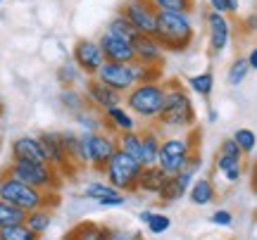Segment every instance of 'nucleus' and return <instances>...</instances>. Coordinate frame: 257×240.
Here are the masks:
<instances>
[{
    "label": "nucleus",
    "mask_w": 257,
    "mask_h": 240,
    "mask_svg": "<svg viewBox=\"0 0 257 240\" xmlns=\"http://www.w3.org/2000/svg\"><path fill=\"white\" fill-rule=\"evenodd\" d=\"M198 121V112L193 105L191 91L179 79L165 81V107L157 119V126L169 131H191Z\"/></svg>",
    "instance_id": "nucleus-1"
},
{
    "label": "nucleus",
    "mask_w": 257,
    "mask_h": 240,
    "mask_svg": "<svg viewBox=\"0 0 257 240\" xmlns=\"http://www.w3.org/2000/svg\"><path fill=\"white\" fill-rule=\"evenodd\" d=\"M160 46L167 53H186L195 41L191 12H176V10H157L155 34Z\"/></svg>",
    "instance_id": "nucleus-2"
},
{
    "label": "nucleus",
    "mask_w": 257,
    "mask_h": 240,
    "mask_svg": "<svg viewBox=\"0 0 257 240\" xmlns=\"http://www.w3.org/2000/svg\"><path fill=\"white\" fill-rule=\"evenodd\" d=\"M0 197L19 209H24L27 214L34 209H41V207L55 209L60 204V193H43L34 185L24 183L17 176H12L8 169L0 171Z\"/></svg>",
    "instance_id": "nucleus-3"
},
{
    "label": "nucleus",
    "mask_w": 257,
    "mask_h": 240,
    "mask_svg": "<svg viewBox=\"0 0 257 240\" xmlns=\"http://www.w3.org/2000/svg\"><path fill=\"white\" fill-rule=\"evenodd\" d=\"M124 105L146 124H157L165 107V81H141L124 95Z\"/></svg>",
    "instance_id": "nucleus-4"
},
{
    "label": "nucleus",
    "mask_w": 257,
    "mask_h": 240,
    "mask_svg": "<svg viewBox=\"0 0 257 240\" xmlns=\"http://www.w3.org/2000/svg\"><path fill=\"white\" fill-rule=\"evenodd\" d=\"M198 140H200V133L195 129L162 138L160 155H157V166H160L167 176H174V174H179V171H184V166L188 164L191 155L198 150Z\"/></svg>",
    "instance_id": "nucleus-5"
},
{
    "label": "nucleus",
    "mask_w": 257,
    "mask_h": 240,
    "mask_svg": "<svg viewBox=\"0 0 257 240\" xmlns=\"http://www.w3.org/2000/svg\"><path fill=\"white\" fill-rule=\"evenodd\" d=\"M12 176L22 178L24 183L34 185L43 193H60L64 185V178L50 162H27V159H12L8 166Z\"/></svg>",
    "instance_id": "nucleus-6"
},
{
    "label": "nucleus",
    "mask_w": 257,
    "mask_h": 240,
    "mask_svg": "<svg viewBox=\"0 0 257 240\" xmlns=\"http://www.w3.org/2000/svg\"><path fill=\"white\" fill-rule=\"evenodd\" d=\"M141 171H143V164L136 157L126 155L124 150H117L112 155V159L107 162L102 176H105V181L110 185H114L117 190L128 195V193H138V176H141Z\"/></svg>",
    "instance_id": "nucleus-7"
},
{
    "label": "nucleus",
    "mask_w": 257,
    "mask_h": 240,
    "mask_svg": "<svg viewBox=\"0 0 257 240\" xmlns=\"http://www.w3.org/2000/svg\"><path fill=\"white\" fill-rule=\"evenodd\" d=\"M81 150L86 169L102 174L112 155L119 150V145H117V136H110L105 131H93V133L81 131Z\"/></svg>",
    "instance_id": "nucleus-8"
},
{
    "label": "nucleus",
    "mask_w": 257,
    "mask_h": 240,
    "mask_svg": "<svg viewBox=\"0 0 257 240\" xmlns=\"http://www.w3.org/2000/svg\"><path fill=\"white\" fill-rule=\"evenodd\" d=\"M205 29H207V50H210V55H224L229 50L231 41H233V22H231V17L210 10L205 15Z\"/></svg>",
    "instance_id": "nucleus-9"
},
{
    "label": "nucleus",
    "mask_w": 257,
    "mask_h": 240,
    "mask_svg": "<svg viewBox=\"0 0 257 240\" xmlns=\"http://www.w3.org/2000/svg\"><path fill=\"white\" fill-rule=\"evenodd\" d=\"M95 79H100L105 86H110L112 91L126 95L138 83L136 65L134 62L128 65V62H110V60H105V65L100 67V72L95 74Z\"/></svg>",
    "instance_id": "nucleus-10"
},
{
    "label": "nucleus",
    "mask_w": 257,
    "mask_h": 240,
    "mask_svg": "<svg viewBox=\"0 0 257 240\" xmlns=\"http://www.w3.org/2000/svg\"><path fill=\"white\" fill-rule=\"evenodd\" d=\"M119 15L138 29V34H155V22H157V8L150 0H121Z\"/></svg>",
    "instance_id": "nucleus-11"
},
{
    "label": "nucleus",
    "mask_w": 257,
    "mask_h": 240,
    "mask_svg": "<svg viewBox=\"0 0 257 240\" xmlns=\"http://www.w3.org/2000/svg\"><path fill=\"white\" fill-rule=\"evenodd\" d=\"M72 60L86 76H95L105 65V53L98 41L93 38H79L72 46Z\"/></svg>",
    "instance_id": "nucleus-12"
},
{
    "label": "nucleus",
    "mask_w": 257,
    "mask_h": 240,
    "mask_svg": "<svg viewBox=\"0 0 257 240\" xmlns=\"http://www.w3.org/2000/svg\"><path fill=\"white\" fill-rule=\"evenodd\" d=\"M41 143L46 148V155H48V162L55 166L57 171L64 176V178H74L79 174V169L69 162L67 152H64V145H62V138H60V131H43L41 136Z\"/></svg>",
    "instance_id": "nucleus-13"
},
{
    "label": "nucleus",
    "mask_w": 257,
    "mask_h": 240,
    "mask_svg": "<svg viewBox=\"0 0 257 240\" xmlns=\"http://www.w3.org/2000/svg\"><path fill=\"white\" fill-rule=\"evenodd\" d=\"M83 95H86V100L91 107L95 110H110L114 105H121L124 102V95L117 91H112L110 86H105L100 79H95V76H86V81H83Z\"/></svg>",
    "instance_id": "nucleus-14"
},
{
    "label": "nucleus",
    "mask_w": 257,
    "mask_h": 240,
    "mask_svg": "<svg viewBox=\"0 0 257 240\" xmlns=\"http://www.w3.org/2000/svg\"><path fill=\"white\" fill-rule=\"evenodd\" d=\"M83 197L93 200L98 207H105V209H114V207H124L126 204V193L117 190L107 181H88L83 185Z\"/></svg>",
    "instance_id": "nucleus-15"
},
{
    "label": "nucleus",
    "mask_w": 257,
    "mask_h": 240,
    "mask_svg": "<svg viewBox=\"0 0 257 240\" xmlns=\"http://www.w3.org/2000/svg\"><path fill=\"white\" fill-rule=\"evenodd\" d=\"M98 43H100L102 53H105V60H110V62H136V53H134V41H126V38H119L110 34V31H105L100 38H98Z\"/></svg>",
    "instance_id": "nucleus-16"
},
{
    "label": "nucleus",
    "mask_w": 257,
    "mask_h": 240,
    "mask_svg": "<svg viewBox=\"0 0 257 240\" xmlns=\"http://www.w3.org/2000/svg\"><path fill=\"white\" fill-rule=\"evenodd\" d=\"M134 53H136V62L148 67H162L165 65L167 50L160 46V41L150 34H138L134 41Z\"/></svg>",
    "instance_id": "nucleus-17"
},
{
    "label": "nucleus",
    "mask_w": 257,
    "mask_h": 240,
    "mask_svg": "<svg viewBox=\"0 0 257 240\" xmlns=\"http://www.w3.org/2000/svg\"><path fill=\"white\" fill-rule=\"evenodd\" d=\"M193 181H195V174L188 171V169H184V171H179V174H174V176H169V178H167V183H165V188H162L160 195H157V200H160L162 204L179 202L181 197L188 195V188H191Z\"/></svg>",
    "instance_id": "nucleus-18"
},
{
    "label": "nucleus",
    "mask_w": 257,
    "mask_h": 240,
    "mask_svg": "<svg viewBox=\"0 0 257 240\" xmlns=\"http://www.w3.org/2000/svg\"><path fill=\"white\" fill-rule=\"evenodd\" d=\"M12 159H27V162H48L46 148L38 136H19L10 145Z\"/></svg>",
    "instance_id": "nucleus-19"
},
{
    "label": "nucleus",
    "mask_w": 257,
    "mask_h": 240,
    "mask_svg": "<svg viewBox=\"0 0 257 240\" xmlns=\"http://www.w3.org/2000/svg\"><path fill=\"white\" fill-rule=\"evenodd\" d=\"M102 117H105V129L112 131L114 136L121 133V131H136L138 129L136 114L128 110L124 102H121V105H114V107H110V110H105L102 112Z\"/></svg>",
    "instance_id": "nucleus-20"
},
{
    "label": "nucleus",
    "mask_w": 257,
    "mask_h": 240,
    "mask_svg": "<svg viewBox=\"0 0 257 240\" xmlns=\"http://www.w3.org/2000/svg\"><path fill=\"white\" fill-rule=\"evenodd\" d=\"M114 228L98 221H81L76 223L72 231L64 233L62 240H114Z\"/></svg>",
    "instance_id": "nucleus-21"
},
{
    "label": "nucleus",
    "mask_w": 257,
    "mask_h": 240,
    "mask_svg": "<svg viewBox=\"0 0 257 240\" xmlns=\"http://www.w3.org/2000/svg\"><path fill=\"white\" fill-rule=\"evenodd\" d=\"M188 202L193 204V207H207V204H212L214 200H217V185H214V181L212 178H207V176H202V178H195L191 183V188H188Z\"/></svg>",
    "instance_id": "nucleus-22"
},
{
    "label": "nucleus",
    "mask_w": 257,
    "mask_h": 240,
    "mask_svg": "<svg viewBox=\"0 0 257 240\" xmlns=\"http://www.w3.org/2000/svg\"><path fill=\"white\" fill-rule=\"evenodd\" d=\"M167 178L169 176L160 169V166H143V171L138 176V193H146V195H160V190L165 188Z\"/></svg>",
    "instance_id": "nucleus-23"
},
{
    "label": "nucleus",
    "mask_w": 257,
    "mask_h": 240,
    "mask_svg": "<svg viewBox=\"0 0 257 240\" xmlns=\"http://www.w3.org/2000/svg\"><path fill=\"white\" fill-rule=\"evenodd\" d=\"M160 145H162V138H160L155 126L141 131V164L155 166L157 155H160Z\"/></svg>",
    "instance_id": "nucleus-24"
},
{
    "label": "nucleus",
    "mask_w": 257,
    "mask_h": 240,
    "mask_svg": "<svg viewBox=\"0 0 257 240\" xmlns=\"http://www.w3.org/2000/svg\"><path fill=\"white\" fill-rule=\"evenodd\" d=\"M214 171H217L226 183H238L240 176H243V159L217 152V157H214Z\"/></svg>",
    "instance_id": "nucleus-25"
},
{
    "label": "nucleus",
    "mask_w": 257,
    "mask_h": 240,
    "mask_svg": "<svg viewBox=\"0 0 257 240\" xmlns=\"http://www.w3.org/2000/svg\"><path fill=\"white\" fill-rule=\"evenodd\" d=\"M60 138H62L64 152H67L69 162H72L79 171H81V169H86V162H83V150H81V133L67 129V131H60Z\"/></svg>",
    "instance_id": "nucleus-26"
},
{
    "label": "nucleus",
    "mask_w": 257,
    "mask_h": 240,
    "mask_svg": "<svg viewBox=\"0 0 257 240\" xmlns=\"http://www.w3.org/2000/svg\"><path fill=\"white\" fill-rule=\"evenodd\" d=\"M186 88H188L193 95L202 98V100H210L212 93H214V74H212V69L191 74L188 79H186Z\"/></svg>",
    "instance_id": "nucleus-27"
},
{
    "label": "nucleus",
    "mask_w": 257,
    "mask_h": 240,
    "mask_svg": "<svg viewBox=\"0 0 257 240\" xmlns=\"http://www.w3.org/2000/svg\"><path fill=\"white\" fill-rule=\"evenodd\" d=\"M57 100H60V105H62L72 117L76 114V112H81V110L88 107V100H86L83 91H79L76 86H64L62 91H60V95H57Z\"/></svg>",
    "instance_id": "nucleus-28"
},
{
    "label": "nucleus",
    "mask_w": 257,
    "mask_h": 240,
    "mask_svg": "<svg viewBox=\"0 0 257 240\" xmlns=\"http://www.w3.org/2000/svg\"><path fill=\"white\" fill-rule=\"evenodd\" d=\"M74 121H76V126L86 133H93V131H105V117H102L100 110H95V107H86V110L76 112L74 114Z\"/></svg>",
    "instance_id": "nucleus-29"
},
{
    "label": "nucleus",
    "mask_w": 257,
    "mask_h": 240,
    "mask_svg": "<svg viewBox=\"0 0 257 240\" xmlns=\"http://www.w3.org/2000/svg\"><path fill=\"white\" fill-rule=\"evenodd\" d=\"M138 219H141V223H146L148 233H153V235H162V233H167L172 228V219L167 214L153 212V209H143L138 214Z\"/></svg>",
    "instance_id": "nucleus-30"
},
{
    "label": "nucleus",
    "mask_w": 257,
    "mask_h": 240,
    "mask_svg": "<svg viewBox=\"0 0 257 240\" xmlns=\"http://www.w3.org/2000/svg\"><path fill=\"white\" fill-rule=\"evenodd\" d=\"M250 65H248V57L238 55L231 60V65L226 67V83L229 86H243V81L250 76Z\"/></svg>",
    "instance_id": "nucleus-31"
},
{
    "label": "nucleus",
    "mask_w": 257,
    "mask_h": 240,
    "mask_svg": "<svg viewBox=\"0 0 257 240\" xmlns=\"http://www.w3.org/2000/svg\"><path fill=\"white\" fill-rule=\"evenodd\" d=\"M31 231L36 233L38 238L43 235V233L50 228V223H53V209H48V207H41V209H34V212L27 214V219H24Z\"/></svg>",
    "instance_id": "nucleus-32"
},
{
    "label": "nucleus",
    "mask_w": 257,
    "mask_h": 240,
    "mask_svg": "<svg viewBox=\"0 0 257 240\" xmlns=\"http://www.w3.org/2000/svg\"><path fill=\"white\" fill-rule=\"evenodd\" d=\"M57 81L64 86H79L81 81H86V74H83L81 69L76 67V62L74 60H64L62 65L57 67Z\"/></svg>",
    "instance_id": "nucleus-33"
},
{
    "label": "nucleus",
    "mask_w": 257,
    "mask_h": 240,
    "mask_svg": "<svg viewBox=\"0 0 257 240\" xmlns=\"http://www.w3.org/2000/svg\"><path fill=\"white\" fill-rule=\"evenodd\" d=\"M105 31H110V34H114V36H119V38H126V41H136V36H138V29L124 15H119V12L110 19V24H107Z\"/></svg>",
    "instance_id": "nucleus-34"
},
{
    "label": "nucleus",
    "mask_w": 257,
    "mask_h": 240,
    "mask_svg": "<svg viewBox=\"0 0 257 240\" xmlns=\"http://www.w3.org/2000/svg\"><path fill=\"white\" fill-rule=\"evenodd\" d=\"M117 145H119V150H124L126 155H131V157H136L138 162H141V131H121V133H117Z\"/></svg>",
    "instance_id": "nucleus-35"
},
{
    "label": "nucleus",
    "mask_w": 257,
    "mask_h": 240,
    "mask_svg": "<svg viewBox=\"0 0 257 240\" xmlns=\"http://www.w3.org/2000/svg\"><path fill=\"white\" fill-rule=\"evenodd\" d=\"M24 219H27L24 209H19V207H15V204H10L8 200L0 197V228L12 226V223H24Z\"/></svg>",
    "instance_id": "nucleus-36"
},
{
    "label": "nucleus",
    "mask_w": 257,
    "mask_h": 240,
    "mask_svg": "<svg viewBox=\"0 0 257 240\" xmlns=\"http://www.w3.org/2000/svg\"><path fill=\"white\" fill-rule=\"evenodd\" d=\"M0 240H38V235L27 223H12V226L0 228Z\"/></svg>",
    "instance_id": "nucleus-37"
},
{
    "label": "nucleus",
    "mask_w": 257,
    "mask_h": 240,
    "mask_svg": "<svg viewBox=\"0 0 257 240\" xmlns=\"http://www.w3.org/2000/svg\"><path fill=\"white\" fill-rule=\"evenodd\" d=\"M231 138L238 143V148L243 150V155H250L257 150V133L252 129H236Z\"/></svg>",
    "instance_id": "nucleus-38"
},
{
    "label": "nucleus",
    "mask_w": 257,
    "mask_h": 240,
    "mask_svg": "<svg viewBox=\"0 0 257 240\" xmlns=\"http://www.w3.org/2000/svg\"><path fill=\"white\" fill-rule=\"evenodd\" d=\"M157 10H176V12H193L195 0H150Z\"/></svg>",
    "instance_id": "nucleus-39"
},
{
    "label": "nucleus",
    "mask_w": 257,
    "mask_h": 240,
    "mask_svg": "<svg viewBox=\"0 0 257 240\" xmlns=\"http://www.w3.org/2000/svg\"><path fill=\"white\" fill-rule=\"evenodd\" d=\"M134 65H136L138 83L141 81H162V79H165L162 67H148V65H141V62H134Z\"/></svg>",
    "instance_id": "nucleus-40"
},
{
    "label": "nucleus",
    "mask_w": 257,
    "mask_h": 240,
    "mask_svg": "<svg viewBox=\"0 0 257 240\" xmlns=\"http://www.w3.org/2000/svg\"><path fill=\"white\" fill-rule=\"evenodd\" d=\"M207 5H210L212 12H219V15H238L240 10V0H207Z\"/></svg>",
    "instance_id": "nucleus-41"
},
{
    "label": "nucleus",
    "mask_w": 257,
    "mask_h": 240,
    "mask_svg": "<svg viewBox=\"0 0 257 240\" xmlns=\"http://www.w3.org/2000/svg\"><path fill=\"white\" fill-rule=\"evenodd\" d=\"M210 223L219 226V228H231L233 226V214L229 209H214L210 214Z\"/></svg>",
    "instance_id": "nucleus-42"
},
{
    "label": "nucleus",
    "mask_w": 257,
    "mask_h": 240,
    "mask_svg": "<svg viewBox=\"0 0 257 240\" xmlns=\"http://www.w3.org/2000/svg\"><path fill=\"white\" fill-rule=\"evenodd\" d=\"M219 152H221V155H229V157H238V159L245 157V155H243V150L238 148V143H236L233 138H224V140H221Z\"/></svg>",
    "instance_id": "nucleus-43"
},
{
    "label": "nucleus",
    "mask_w": 257,
    "mask_h": 240,
    "mask_svg": "<svg viewBox=\"0 0 257 240\" xmlns=\"http://www.w3.org/2000/svg\"><path fill=\"white\" fill-rule=\"evenodd\" d=\"M243 31L245 34H255L257 31V12H252V15H248L243 19Z\"/></svg>",
    "instance_id": "nucleus-44"
},
{
    "label": "nucleus",
    "mask_w": 257,
    "mask_h": 240,
    "mask_svg": "<svg viewBox=\"0 0 257 240\" xmlns=\"http://www.w3.org/2000/svg\"><path fill=\"white\" fill-rule=\"evenodd\" d=\"M248 65H250V69H252V72H257V46L255 48H250L248 50Z\"/></svg>",
    "instance_id": "nucleus-45"
},
{
    "label": "nucleus",
    "mask_w": 257,
    "mask_h": 240,
    "mask_svg": "<svg viewBox=\"0 0 257 240\" xmlns=\"http://www.w3.org/2000/svg\"><path fill=\"white\" fill-rule=\"evenodd\" d=\"M114 240H143V235L141 233H114Z\"/></svg>",
    "instance_id": "nucleus-46"
},
{
    "label": "nucleus",
    "mask_w": 257,
    "mask_h": 240,
    "mask_svg": "<svg viewBox=\"0 0 257 240\" xmlns=\"http://www.w3.org/2000/svg\"><path fill=\"white\" fill-rule=\"evenodd\" d=\"M217 119H219V112L214 110V107H207V121H210V124H217Z\"/></svg>",
    "instance_id": "nucleus-47"
},
{
    "label": "nucleus",
    "mask_w": 257,
    "mask_h": 240,
    "mask_svg": "<svg viewBox=\"0 0 257 240\" xmlns=\"http://www.w3.org/2000/svg\"><path fill=\"white\" fill-rule=\"evenodd\" d=\"M5 114V105H3V100H0V117Z\"/></svg>",
    "instance_id": "nucleus-48"
},
{
    "label": "nucleus",
    "mask_w": 257,
    "mask_h": 240,
    "mask_svg": "<svg viewBox=\"0 0 257 240\" xmlns=\"http://www.w3.org/2000/svg\"><path fill=\"white\" fill-rule=\"evenodd\" d=\"M255 223H257V214H255Z\"/></svg>",
    "instance_id": "nucleus-49"
},
{
    "label": "nucleus",
    "mask_w": 257,
    "mask_h": 240,
    "mask_svg": "<svg viewBox=\"0 0 257 240\" xmlns=\"http://www.w3.org/2000/svg\"><path fill=\"white\" fill-rule=\"evenodd\" d=\"M0 148H3V140H0Z\"/></svg>",
    "instance_id": "nucleus-50"
},
{
    "label": "nucleus",
    "mask_w": 257,
    "mask_h": 240,
    "mask_svg": "<svg viewBox=\"0 0 257 240\" xmlns=\"http://www.w3.org/2000/svg\"><path fill=\"white\" fill-rule=\"evenodd\" d=\"M0 3H3V0H0Z\"/></svg>",
    "instance_id": "nucleus-51"
}]
</instances>
